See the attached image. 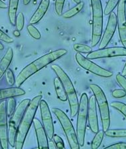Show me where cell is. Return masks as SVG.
Returning <instances> with one entry per match:
<instances>
[{"label": "cell", "mask_w": 126, "mask_h": 149, "mask_svg": "<svg viewBox=\"0 0 126 149\" xmlns=\"http://www.w3.org/2000/svg\"><path fill=\"white\" fill-rule=\"evenodd\" d=\"M67 51L65 49H59L57 50L45 54L42 57L37 58V60L30 63V64L26 66L18 74L15 79V84L17 87L21 86L27 79H28L31 76L44 68V67L50 64L56 60H58L62 56L66 55Z\"/></svg>", "instance_id": "cell-1"}, {"label": "cell", "mask_w": 126, "mask_h": 149, "mask_svg": "<svg viewBox=\"0 0 126 149\" xmlns=\"http://www.w3.org/2000/svg\"><path fill=\"white\" fill-rule=\"evenodd\" d=\"M42 96L41 95L34 97L32 100H31L30 104L24 112L23 118L18 127L16 138H15L14 147L16 149H21L23 148L25 140L35 118V114L39 107V102L42 100Z\"/></svg>", "instance_id": "cell-2"}, {"label": "cell", "mask_w": 126, "mask_h": 149, "mask_svg": "<svg viewBox=\"0 0 126 149\" xmlns=\"http://www.w3.org/2000/svg\"><path fill=\"white\" fill-rule=\"evenodd\" d=\"M51 69L57 76V77L62 82L66 94L67 100L69 101V108H70V115L71 117H74L78 113L79 101L76 94L75 88L72 84L70 78L67 75L62 68L58 65H51Z\"/></svg>", "instance_id": "cell-3"}, {"label": "cell", "mask_w": 126, "mask_h": 149, "mask_svg": "<svg viewBox=\"0 0 126 149\" xmlns=\"http://www.w3.org/2000/svg\"><path fill=\"white\" fill-rule=\"evenodd\" d=\"M92 8V36L91 45L92 47L99 44L103 33V11L101 0H91Z\"/></svg>", "instance_id": "cell-4"}, {"label": "cell", "mask_w": 126, "mask_h": 149, "mask_svg": "<svg viewBox=\"0 0 126 149\" xmlns=\"http://www.w3.org/2000/svg\"><path fill=\"white\" fill-rule=\"evenodd\" d=\"M88 98L85 93L82 94L79 102L77 120V138L80 146H83L85 143V132L87 121L88 110Z\"/></svg>", "instance_id": "cell-5"}, {"label": "cell", "mask_w": 126, "mask_h": 149, "mask_svg": "<svg viewBox=\"0 0 126 149\" xmlns=\"http://www.w3.org/2000/svg\"><path fill=\"white\" fill-rule=\"evenodd\" d=\"M89 87L91 91L93 92L97 103H98L102 124V130L105 132L109 129L110 126L109 109L107 98L102 89L99 86L91 84Z\"/></svg>", "instance_id": "cell-6"}, {"label": "cell", "mask_w": 126, "mask_h": 149, "mask_svg": "<svg viewBox=\"0 0 126 149\" xmlns=\"http://www.w3.org/2000/svg\"><path fill=\"white\" fill-rule=\"evenodd\" d=\"M30 99H24L19 104L17 107L15 108L14 112L12 114L10 121L8 129V143L14 147L15 143V138L17 132L18 127L27 108L30 104Z\"/></svg>", "instance_id": "cell-7"}, {"label": "cell", "mask_w": 126, "mask_h": 149, "mask_svg": "<svg viewBox=\"0 0 126 149\" xmlns=\"http://www.w3.org/2000/svg\"><path fill=\"white\" fill-rule=\"evenodd\" d=\"M52 112L57 117L58 120L62 125L66 138L71 149H79L80 144L78 143L77 134L75 131L70 120L66 114L62 110L57 108H52Z\"/></svg>", "instance_id": "cell-8"}, {"label": "cell", "mask_w": 126, "mask_h": 149, "mask_svg": "<svg viewBox=\"0 0 126 149\" xmlns=\"http://www.w3.org/2000/svg\"><path fill=\"white\" fill-rule=\"evenodd\" d=\"M75 60L78 64L81 67L94 74L96 76L104 78H109L113 76V73L111 72L98 66V64L91 62L89 59H88L87 58H85V56H83L80 53L78 52L75 54Z\"/></svg>", "instance_id": "cell-9"}, {"label": "cell", "mask_w": 126, "mask_h": 149, "mask_svg": "<svg viewBox=\"0 0 126 149\" xmlns=\"http://www.w3.org/2000/svg\"><path fill=\"white\" fill-rule=\"evenodd\" d=\"M126 56V48L125 47H110L99 49L98 50L91 52L87 58L89 60L100 59L104 58L119 57Z\"/></svg>", "instance_id": "cell-10"}, {"label": "cell", "mask_w": 126, "mask_h": 149, "mask_svg": "<svg viewBox=\"0 0 126 149\" xmlns=\"http://www.w3.org/2000/svg\"><path fill=\"white\" fill-rule=\"evenodd\" d=\"M39 107L41 112L43 126L46 130L47 136L49 140H52L54 135V126L49 106L46 101L41 100Z\"/></svg>", "instance_id": "cell-11"}, {"label": "cell", "mask_w": 126, "mask_h": 149, "mask_svg": "<svg viewBox=\"0 0 126 149\" xmlns=\"http://www.w3.org/2000/svg\"><path fill=\"white\" fill-rule=\"evenodd\" d=\"M7 104L0 103V145L3 149L8 148V128L7 122Z\"/></svg>", "instance_id": "cell-12"}, {"label": "cell", "mask_w": 126, "mask_h": 149, "mask_svg": "<svg viewBox=\"0 0 126 149\" xmlns=\"http://www.w3.org/2000/svg\"><path fill=\"white\" fill-rule=\"evenodd\" d=\"M125 3V0H120V3L118 5V15H116L119 36L121 44L125 48H126Z\"/></svg>", "instance_id": "cell-13"}, {"label": "cell", "mask_w": 126, "mask_h": 149, "mask_svg": "<svg viewBox=\"0 0 126 149\" xmlns=\"http://www.w3.org/2000/svg\"><path fill=\"white\" fill-rule=\"evenodd\" d=\"M117 28V16L116 14L114 12H112L109 14V19L105 28L104 33L102 38V40H100V44L99 46V49L104 48L109 44V43L111 41L112 38L116 32Z\"/></svg>", "instance_id": "cell-14"}, {"label": "cell", "mask_w": 126, "mask_h": 149, "mask_svg": "<svg viewBox=\"0 0 126 149\" xmlns=\"http://www.w3.org/2000/svg\"><path fill=\"white\" fill-rule=\"evenodd\" d=\"M87 119H88L89 126L91 131L96 134L99 130V125L96 108V100L94 95L90 97L88 101Z\"/></svg>", "instance_id": "cell-15"}, {"label": "cell", "mask_w": 126, "mask_h": 149, "mask_svg": "<svg viewBox=\"0 0 126 149\" xmlns=\"http://www.w3.org/2000/svg\"><path fill=\"white\" fill-rule=\"evenodd\" d=\"M33 124L37 136V141L38 144V148L39 149H48V140L47 136L46 130L44 126L42 125L39 119L35 118L33 120Z\"/></svg>", "instance_id": "cell-16"}, {"label": "cell", "mask_w": 126, "mask_h": 149, "mask_svg": "<svg viewBox=\"0 0 126 149\" xmlns=\"http://www.w3.org/2000/svg\"><path fill=\"white\" fill-rule=\"evenodd\" d=\"M49 6V0H42L37 10L30 19V24H35L41 20L48 11Z\"/></svg>", "instance_id": "cell-17"}, {"label": "cell", "mask_w": 126, "mask_h": 149, "mask_svg": "<svg viewBox=\"0 0 126 149\" xmlns=\"http://www.w3.org/2000/svg\"><path fill=\"white\" fill-rule=\"evenodd\" d=\"M26 94V92L19 87L9 88L6 89L0 90V100L4 99L14 98V97L23 96Z\"/></svg>", "instance_id": "cell-18"}, {"label": "cell", "mask_w": 126, "mask_h": 149, "mask_svg": "<svg viewBox=\"0 0 126 149\" xmlns=\"http://www.w3.org/2000/svg\"><path fill=\"white\" fill-rule=\"evenodd\" d=\"M13 56V52L12 48H9L6 51L5 55L2 58L1 60L0 61V79L1 78L4 73L10 66L12 62Z\"/></svg>", "instance_id": "cell-19"}, {"label": "cell", "mask_w": 126, "mask_h": 149, "mask_svg": "<svg viewBox=\"0 0 126 149\" xmlns=\"http://www.w3.org/2000/svg\"><path fill=\"white\" fill-rule=\"evenodd\" d=\"M19 1V0H10L9 1L8 16L9 19H10V23L13 26H15V20H16Z\"/></svg>", "instance_id": "cell-20"}, {"label": "cell", "mask_w": 126, "mask_h": 149, "mask_svg": "<svg viewBox=\"0 0 126 149\" xmlns=\"http://www.w3.org/2000/svg\"><path fill=\"white\" fill-rule=\"evenodd\" d=\"M54 86H55V92L57 94V96L58 99L63 102H66L67 100V95L65 92L64 86H63L62 82H61L60 80L58 77H56L54 78Z\"/></svg>", "instance_id": "cell-21"}, {"label": "cell", "mask_w": 126, "mask_h": 149, "mask_svg": "<svg viewBox=\"0 0 126 149\" xmlns=\"http://www.w3.org/2000/svg\"><path fill=\"white\" fill-rule=\"evenodd\" d=\"M84 6V3L83 1H81L80 3H78L73 8L70 9V10L67 11L66 12L63 13L62 16L64 18H71L72 17L75 16L77 15L79 12H80Z\"/></svg>", "instance_id": "cell-22"}, {"label": "cell", "mask_w": 126, "mask_h": 149, "mask_svg": "<svg viewBox=\"0 0 126 149\" xmlns=\"http://www.w3.org/2000/svg\"><path fill=\"white\" fill-rule=\"evenodd\" d=\"M107 136L112 138L126 137V129H108L104 132Z\"/></svg>", "instance_id": "cell-23"}, {"label": "cell", "mask_w": 126, "mask_h": 149, "mask_svg": "<svg viewBox=\"0 0 126 149\" xmlns=\"http://www.w3.org/2000/svg\"><path fill=\"white\" fill-rule=\"evenodd\" d=\"M104 133L105 132L103 130H98V132L96 133L95 136H94L91 143V147L92 149H96L100 147V146L102 143L103 136H104Z\"/></svg>", "instance_id": "cell-24"}, {"label": "cell", "mask_w": 126, "mask_h": 149, "mask_svg": "<svg viewBox=\"0 0 126 149\" xmlns=\"http://www.w3.org/2000/svg\"><path fill=\"white\" fill-rule=\"evenodd\" d=\"M120 0H109L106 4V6L103 11L105 15H109L112 12H114L115 8L118 6Z\"/></svg>", "instance_id": "cell-25"}, {"label": "cell", "mask_w": 126, "mask_h": 149, "mask_svg": "<svg viewBox=\"0 0 126 149\" xmlns=\"http://www.w3.org/2000/svg\"><path fill=\"white\" fill-rule=\"evenodd\" d=\"M73 49L79 53L89 54L92 52L91 47L82 44H75L73 45Z\"/></svg>", "instance_id": "cell-26"}, {"label": "cell", "mask_w": 126, "mask_h": 149, "mask_svg": "<svg viewBox=\"0 0 126 149\" xmlns=\"http://www.w3.org/2000/svg\"><path fill=\"white\" fill-rule=\"evenodd\" d=\"M27 30H28L30 35L31 37L34 38V39L39 40L41 38V33H40L39 30L35 26H33V24L28 25V27H27Z\"/></svg>", "instance_id": "cell-27"}, {"label": "cell", "mask_w": 126, "mask_h": 149, "mask_svg": "<svg viewBox=\"0 0 126 149\" xmlns=\"http://www.w3.org/2000/svg\"><path fill=\"white\" fill-rule=\"evenodd\" d=\"M111 106L115 109L118 110L123 115H124L126 118V104L121 102H111Z\"/></svg>", "instance_id": "cell-28"}, {"label": "cell", "mask_w": 126, "mask_h": 149, "mask_svg": "<svg viewBox=\"0 0 126 149\" xmlns=\"http://www.w3.org/2000/svg\"><path fill=\"white\" fill-rule=\"evenodd\" d=\"M15 100L14 98H10L9 99L8 102L7 104V114L8 116H12L15 110Z\"/></svg>", "instance_id": "cell-29"}, {"label": "cell", "mask_w": 126, "mask_h": 149, "mask_svg": "<svg viewBox=\"0 0 126 149\" xmlns=\"http://www.w3.org/2000/svg\"><path fill=\"white\" fill-rule=\"evenodd\" d=\"M24 15L22 12H19L17 15L16 20H15V26L18 31H21L24 26Z\"/></svg>", "instance_id": "cell-30"}, {"label": "cell", "mask_w": 126, "mask_h": 149, "mask_svg": "<svg viewBox=\"0 0 126 149\" xmlns=\"http://www.w3.org/2000/svg\"><path fill=\"white\" fill-rule=\"evenodd\" d=\"M55 12L59 16H62L63 14V10L66 0H55Z\"/></svg>", "instance_id": "cell-31"}, {"label": "cell", "mask_w": 126, "mask_h": 149, "mask_svg": "<svg viewBox=\"0 0 126 149\" xmlns=\"http://www.w3.org/2000/svg\"><path fill=\"white\" fill-rule=\"evenodd\" d=\"M6 77L7 82H8L9 85L13 86L14 84L15 79L12 70L8 68V70H7L6 72Z\"/></svg>", "instance_id": "cell-32"}, {"label": "cell", "mask_w": 126, "mask_h": 149, "mask_svg": "<svg viewBox=\"0 0 126 149\" xmlns=\"http://www.w3.org/2000/svg\"><path fill=\"white\" fill-rule=\"evenodd\" d=\"M53 139V141L55 144L57 148H58V149L65 148L64 142L60 136H58L57 134H54Z\"/></svg>", "instance_id": "cell-33"}, {"label": "cell", "mask_w": 126, "mask_h": 149, "mask_svg": "<svg viewBox=\"0 0 126 149\" xmlns=\"http://www.w3.org/2000/svg\"><path fill=\"white\" fill-rule=\"evenodd\" d=\"M112 96L116 98H123L126 96V91L123 89H116L112 92Z\"/></svg>", "instance_id": "cell-34"}, {"label": "cell", "mask_w": 126, "mask_h": 149, "mask_svg": "<svg viewBox=\"0 0 126 149\" xmlns=\"http://www.w3.org/2000/svg\"><path fill=\"white\" fill-rule=\"evenodd\" d=\"M116 80L119 83V84L123 88V89L126 91V78L125 76L121 74H118L116 76Z\"/></svg>", "instance_id": "cell-35"}, {"label": "cell", "mask_w": 126, "mask_h": 149, "mask_svg": "<svg viewBox=\"0 0 126 149\" xmlns=\"http://www.w3.org/2000/svg\"><path fill=\"white\" fill-rule=\"evenodd\" d=\"M0 40L3 41L8 44H11V43L13 42V39L11 37H10L8 34L4 33L3 31L0 30Z\"/></svg>", "instance_id": "cell-36"}, {"label": "cell", "mask_w": 126, "mask_h": 149, "mask_svg": "<svg viewBox=\"0 0 126 149\" xmlns=\"http://www.w3.org/2000/svg\"><path fill=\"white\" fill-rule=\"evenodd\" d=\"M106 149H126V143H118L110 145L107 147H105Z\"/></svg>", "instance_id": "cell-37"}, {"label": "cell", "mask_w": 126, "mask_h": 149, "mask_svg": "<svg viewBox=\"0 0 126 149\" xmlns=\"http://www.w3.org/2000/svg\"><path fill=\"white\" fill-rule=\"evenodd\" d=\"M48 148H57L56 147V145L54 141H53L52 140H50V141L48 143Z\"/></svg>", "instance_id": "cell-38"}, {"label": "cell", "mask_w": 126, "mask_h": 149, "mask_svg": "<svg viewBox=\"0 0 126 149\" xmlns=\"http://www.w3.org/2000/svg\"><path fill=\"white\" fill-rule=\"evenodd\" d=\"M7 8L6 4L4 3V2L2 1V0H0V8L1 9H5Z\"/></svg>", "instance_id": "cell-39"}, {"label": "cell", "mask_w": 126, "mask_h": 149, "mask_svg": "<svg viewBox=\"0 0 126 149\" xmlns=\"http://www.w3.org/2000/svg\"><path fill=\"white\" fill-rule=\"evenodd\" d=\"M122 75L124 76H126V63H125L124 67H123V70H122Z\"/></svg>", "instance_id": "cell-40"}, {"label": "cell", "mask_w": 126, "mask_h": 149, "mask_svg": "<svg viewBox=\"0 0 126 149\" xmlns=\"http://www.w3.org/2000/svg\"><path fill=\"white\" fill-rule=\"evenodd\" d=\"M31 0H24V1H24V4L25 6L28 5V4L31 2Z\"/></svg>", "instance_id": "cell-41"}, {"label": "cell", "mask_w": 126, "mask_h": 149, "mask_svg": "<svg viewBox=\"0 0 126 149\" xmlns=\"http://www.w3.org/2000/svg\"><path fill=\"white\" fill-rule=\"evenodd\" d=\"M14 35L16 36V37H18V36H19V35H20V33H19V31H14Z\"/></svg>", "instance_id": "cell-42"}, {"label": "cell", "mask_w": 126, "mask_h": 149, "mask_svg": "<svg viewBox=\"0 0 126 149\" xmlns=\"http://www.w3.org/2000/svg\"><path fill=\"white\" fill-rule=\"evenodd\" d=\"M3 49H4V46H3V45L2 44L1 42H0V50H3Z\"/></svg>", "instance_id": "cell-43"}, {"label": "cell", "mask_w": 126, "mask_h": 149, "mask_svg": "<svg viewBox=\"0 0 126 149\" xmlns=\"http://www.w3.org/2000/svg\"><path fill=\"white\" fill-rule=\"evenodd\" d=\"M73 1H75V3H77V4H78V3H80V2H81V1H81V0H73Z\"/></svg>", "instance_id": "cell-44"}, {"label": "cell", "mask_w": 126, "mask_h": 149, "mask_svg": "<svg viewBox=\"0 0 126 149\" xmlns=\"http://www.w3.org/2000/svg\"><path fill=\"white\" fill-rule=\"evenodd\" d=\"M53 1H55V0H53Z\"/></svg>", "instance_id": "cell-45"}]
</instances>
